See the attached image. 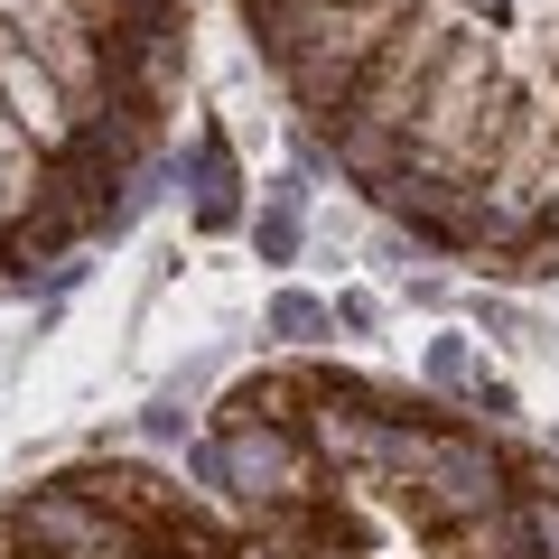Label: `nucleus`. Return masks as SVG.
<instances>
[{
  "label": "nucleus",
  "mask_w": 559,
  "mask_h": 559,
  "mask_svg": "<svg viewBox=\"0 0 559 559\" xmlns=\"http://www.w3.org/2000/svg\"><path fill=\"white\" fill-rule=\"evenodd\" d=\"M364 205L495 280H559V0H234Z\"/></svg>",
  "instance_id": "nucleus-1"
},
{
  "label": "nucleus",
  "mask_w": 559,
  "mask_h": 559,
  "mask_svg": "<svg viewBox=\"0 0 559 559\" xmlns=\"http://www.w3.org/2000/svg\"><path fill=\"white\" fill-rule=\"evenodd\" d=\"M187 94V0H0V289L131 205Z\"/></svg>",
  "instance_id": "nucleus-3"
},
{
  "label": "nucleus",
  "mask_w": 559,
  "mask_h": 559,
  "mask_svg": "<svg viewBox=\"0 0 559 559\" xmlns=\"http://www.w3.org/2000/svg\"><path fill=\"white\" fill-rule=\"evenodd\" d=\"M205 457L261 559H559V466L392 373L261 364Z\"/></svg>",
  "instance_id": "nucleus-2"
},
{
  "label": "nucleus",
  "mask_w": 559,
  "mask_h": 559,
  "mask_svg": "<svg viewBox=\"0 0 559 559\" xmlns=\"http://www.w3.org/2000/svg\"><path fill=\"white\" fill-rule=\"evenodd\" d=\"M0 559H261L234 503L178 485L168 466L94 457L0 503Z\"/></svg>",
  "instance_id": "nucleus-4"
}]
</instances>
